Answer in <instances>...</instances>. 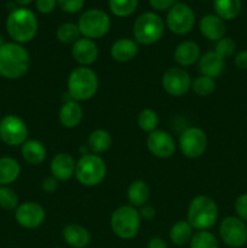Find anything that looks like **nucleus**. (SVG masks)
<instances>
[{
	"instance_id": "obj_11",
	"label": "nucleus",
	"mask_w": 247,
	"mask_h": 248,
	"mask_svg": "<svg viewBox=\"0 0 247 248\" xmlns=\"http://www.w3.org/2000/svg\"><path fill=\"white\" fill-rule=\"evenodd\" d=\"M166 23L170 31L177 35H183L193 29L195 16L190 7L183 2L174 4L170 9L166 17Z\"/></svg>"
},
{
	"instance_id": "obj_2",
	"label": "nucleus",
	"mask_w": 247,
	"mask_h": 248,
	"mask_svg": "<svg viewBox=\"0 0 247 248\" xmlns=\"http://www.w3.org/2000/svg\"><path fill=\"white\" fill-rule=\"evenodd\" d=\"M6 31L16 43H28L38 33V19L31 10L19 7L7 17Z\"/></svg>"
},
{
	"instance_id": "obj_40",
	"label": "nucleus",
	"mask_w": 247,
	"mask_h": 248,
	"mask_svg": "<svg viewBox=\"0 0 247 248\" xmlns=\"http://www.w3.org/2000/svg\"><path fill=\"white\" fill-rule=\"evenodd\" d=\"M149 4L153 9L157 11H164V10L171 9L176 4V0H149Z\"/></svg>"
},
{
	"instance_id": "obj_41",
	"label": "nucleus",
	"mask_w": 247,
	"mask_h": 248,
	"mask_svg": "<svg viewBox=\"0 0 247 248\" xmlns=\"http://www.w3.org/2000/svg\"><path fill=\"white\" fill-rule=\"evenodd\" d=\"M235 65L241 70H247V50L240 51L234 60Z\"/></svg>"
},
{
	"instance_id": "obj_19",
	"label": "nucleus",
	"mask_w": 247,
	"mask_h": 248,
	"mask_svg": "<svg viewBox=\"0 0 247 248\" xmlns=\"http://www.w3.org/2000/svg\"><path fill=\"white\" fill-rule=\"evenodd\" d=\"M225 62L219 57L215 51H210L202 55L199 61V69L201 74L205 77H210L212 79L220 77L224 72Z\"/></svg>"
},
{
	"instance_id": "obj_3",
	"label": "nucleus",
	"mask_w": 247,
	"mask_h": 248,
	"mask_svg": "<svg viewBox=\"0 0 247 248\" xmlns=\"http://www.w3.org/2000/svg\"><path fill=\"white\" fill-rule=\"evenodd\" d=\"M218 219V207L215 201L205 195H199L191 200L188 207V220L193 229L207 230Z\"/></svg>"
},
{
	"instance_id": "obj_34",
	"label": "nucleus",
	"mask_w": 247,
	"mask_h": 248,
	"mask_svg": "<svg viewBox=\"0 0 247 248\" xmlns=\"http://www.w3.org/2000/svg\"><path fill=\"white\" fill-rule=\"evenodd\" d=\"M138 126L145 132H153L159 125V116L153 109H143L138 114Z\"/></svg>"
},
{
	"instance_id": "obj_29",
	"label": "nucleus",
	"mask_w": 247,
	"mask_h": 248,
	"mask_svg": "<svg viewBox=\"0 0 247 248\" xmlns=\"http://www.w3.org/2000/svg\"><path fill=\"white\" fill-rule=\"evenodd\" d=\"M193 237V228L186 220H179L170 230V240L176 246H184Z\"/></svg>"
},
{
	"instance_id": "obj_33",
	"label": "nucleus",
	"mask_w": 247,
	"mask_h": 248,
	"mask_svg": "<svg viewBox=\"0 0 247 248\" xmlns=\"http://www.w3.org/2000/svg\"><path fill=\"white\" fill-rule=\"evenodd\" d=\"M191 89H193V91L195 92L198 96H210L211 93L215 92L216 81L212 78L201 75V77H198L193 82H191Z\"/></svg>"
},
{
	"instance_id": "obj_7",
	"label": "nucleus",
	"mask_w": 247,
	"mask_h": 248,
	"mask_svg": "<svg viewBox=\"0 0 247 248\" xmlns=\"http://www.w3.org/2000/svg\"><path fill=\"white\" fill-rule=\"evenodd\" d=\"M165 24L161 17L153 12H145L136 19L133 24V35L136 41L143 45H152L162 38Z\"/></svg>"
},
{
	"instance_id": "obj_1",
	"label": "nucleus",
	"mask_w": 247,
	"mask_h": 248,
	"mask_svg": "<svg viewBox=\"0 0 247 248\" xmlns=\"http://www.w3.org/2000/svg\"><path fill=\"white\" fill-rule=\"evenodd\" d=\"M31 58L26 48L17 43L0 45V75L6 79H19L28 72Z\"/></svg>"
},
{
	"instance_id": "obj_27",
	"label": "nucleus",
	"mask_w": 247,
	"mask_h": 248,
	"mask_svg": "<svg viewBox=\"0 0 247 248\" xmlns=\"http://www.w3.org/2000/svg\"><path fill=\"white\" fill-rule=\"evenodd\" d=\"M21 173V167L18 162L12 157H1L0 159V184L9 186L18 178Z\"/></svg>"
},
{
	"instance_id": "obj_12",
	"label": "nucleus",
	"mask_w": 247,
	"mask_h": 248,
	"mask_svg": "<svg viewBox=\"0 0 247 248\" xmlns=\"http://www.w3.org/2000/svg\"><path fill=\"white\" fill-rule=\"evenodd\" d=\"M179 147L186 157L195 159L201 156L207 148V136L201 128L189 127L179 137Z\"/></svg>"
},
{
	"instance_id": "obj_32",
	"label": "nucleus",
	"mask_w": 247,
	"mask_h": 248,
	"mask_svg": "<svg viewBox=\"0 0 247 248\" xmlns=\"http://www.w3.org/2000/svg\"><path fill=\"white\" fill-rule=\"evenodd\" d=\"M80 34L81 33L79 31V27L70 22L62 23L56 31L57 39L63 44H74L77 39H80Z\"/></svg>"
},
{
	"instance_id": "obj_17",
	"label": "nucleus",
	"mask_w": 247,
	"mask_h": 248,
	"mask_svg": "<svg viewBox=\"0 0 247 248\" xmlns=\"http://www.w3.org/2000/svg\"><path fill=\"white\" fill-rule=\"evenodd\" d=\"M75 164L72 155L67 153H60L51 161V173L57 181H69L75 174Z\"/></svg>"
},
{
	"instance_id": "obj_24",
	"label": "nucleus",
	"mask_w": 247,
	"mask_h": 248,
	"mask_svg": "<svg viewBox=\"0 0 247 248\" xmlns=\"http://www.w3.org/2000/svg\"><path fill=\"white\" fill-rule=\"evenodd\" d=\"M22 156L28 164L40 165L46 157V148L39 140H26L22 144Z\"/></svg>"
},
{
	"instance_id": "obj_18",
	"label": "nucleus",
	"mask_w": 247,
	"mask_h": 248,
	"mask_svg": "<svg viewBox=\"0 0 247 248\" xmlns=\"http://www.w3.org/2000/svg\"><path fill=\"white\" fill-rule=\"evenodd\" d=\"M200 31L206 39L212 41H218L225 35V24L217 15H206L201 18Z\"/></svg>"
},
{
	"instance_id": "obj_28",
	"label": "nucleus",
	"mask_w": 247,
	"mask_h": 248,
	"mask_svg": "<svg viewBox=\"0 0 247 248\" xmlns=\"http://www.w3.org/2000/svg\"><path fill=\"white\" fill-rule=\"evenodd\" d=\"M150 196V189L143 181H135L131 183L127 190V199L131 205L139 207L144 206Z\"/></svg>"
},
{
	"instance_id": "obj_4",
	"label": "nucleus",
	"mask_w": 247,
	"mask_h": 248,
	"mask_svg": "<svg viewBox=\"0 0 247 248\" xmlns=\"http://www.w3.org/2000/svg\"><path fill=\"white\" fill-rule=\"evenodd\" d=\"M67 85L68 93L74 101H87L98 90V78L90 68L79 67L70 73Z\"/></svg>"
},
{
	"instance_id": "obj_39",
	"label": "nucleus",
	"mask_w": 247,
	"mask_h": 248,
	"mask_svg": "<svg viewBox=\"0 0 247 248\" xmlns=\"http://www.w3.org/2000/svg\"><path fill=\"white\" fill-rule=\"evenodd\" d=\"M57 0H35L36 10L41 14H50L55 10Z\"/></svg>"
},
{
	"instance_id": "obj_23",
	"label": "nucleus",
	"mask_w": 247,
	"mask_h": 248,
	"mask_svg": "<svg viewBox=\"0 0 247 248\" xmlns=\"http://www.w3.org/2000/svg\"><path fill=\"white\" fill-rule=\"evenodd\" d=\"M82 108L77 102L69 101L62 106L60 110V121L63 127L74 128L81 123Z\"/></svg>"
},
{
	"instance_id": "obj_38",
	"label": "nucleus",
	"mask_w": 247,
	"mask_h": 248,
	"mask_svg": "<svg viewBox=\"0 0 247 248\" xmlns=\"http://www.w3.org/2000/svg\"><path fill=\"white\" fill-rule=\"evenodd\" d=\"M235 211L240 219L247 222V194H242L235 201Z\"/></svg>"
},
{
	"instance_id": "obj_9",
	"label": "nucleus",
	"mask_w": 247,
	"mask_h": 248,
	"mask_svg": "<svg viewBox=\"0 0 247 248\" xmlns=\"http://www.w3.org/2000/svg\"><path fill=\"white\" fill-rule=\"evenodd\" d=\"M220 239L227 246L240 248L247 244V225L239 217L224 218L219 227Z\"/></svg>"
},
{
	"instance_id": "obj_37",
	"label": "nucleus",
	"mask_w": 247,
	"mask_h": 248,
	"mask_svg": "<svg viewBox=\"0 0 247 248\" xmlns=\"http://www.w3.org/2000/svg\"><path fill=\"white\" fill-rule=\"evenodd\" d=\"M85 0H57L61 10L68 14H77L84 7Z\"/></svg>"
},
{
	"instance_id": "obj_43",
	"label": "nucleus",
	"mask_w": 247,
	"mask_h": 248,
	"mask_svg": "<svg viewBox=\"0 0 247 248\" xmlns=\"http://www.w3.org/2000/svg\"><path fill=\"white\" fill-rule=\"evenodd\" d=\"M139 216L140 218H143V219L145 220H150L153 219V218L155 217V210L154 207H152V206H142V210L139 211Z\"/></svg>"
},
{
	"instance_id": "obj_31",
	"label": "nucleus",
	"mask_w": 247,
	"mask_h": 248,
	"mask_svg": "<svg viewBox=\"0 0 247 248\" xmlns=\"http://www.w3.org/2000/svg\"><path fill=\"white\" fill-rule=\"evenodd\" d=\"M190 248H218V240L207 230H199L190 240Z\"/></svg>"
},
{
	"instance_id": "obj_30",
	"label": "nucleus",
	"mask_w": 247,
	"mask_h": 248,
	"mask_svg": "<svg viewBox=\"0 0 247 248\" xmlns=\"http://www.w3.org/2000/svg\"><path fill=\"white\" fill-rule=\"evenodd\" d=\"M137 6L138 0H109V9L118 17L131 16Z\"/></svg>"
},
{
	"instance_id": "obj_25",
	"label": "nucleus",
	"mask_w": 247,
	"mask_h": 248,
	"mask_svg": "<svg viewBox=\"0 0 247 248\" xmlns=\"http://www.w3.org/2000/svg\"><path fill=\"white\" fill-rule=\"evenodd\" d=\"M215 12L223 21L236 18L241 12V0H213Z\"/></svg>"
},
{
	"instance_id": "obj_16",
	"label": "nucleus",
	"mask_w": 247,
	"mask_h": 248,
	"mask_svg": "<svg viewBox=\"0 0 247 248\" xmlns=\"http://www.w3.org/2000/svg\"><path fill=\"white\" fill-rule=\"evenodd\" d=\"M72 55L79 64L85 67L96 62L98 57V47L91 39L80 38L73 44Z\"/></svg>"
},
{
	"instance_id": "obj_20",
	"label": "nucleus",
	"mask_w": 247,
	"mask_h": 248,
	"mask_svg": "<svg viewBox=\"0 0 247 248\" xmlns=\"http://www.w3.org/2000/svg\"><path fill=\"white\" fill-rule=\"evenodd\" d=\"M63 239L73 248H85L91 241V235L86 228L79 224H68L63 229Z\"/></svg>"
},
{
	"instance_id": "obj_36",
	"label": "nucleus",
	"mask_w": 247,
	"mask_h": 248,
	"mask_svg": "<svg viewBox=\"0 0 247 248\" xmlns=\"http://www.w3.org/2000/svg\"><path fill=\"white\" fill-rule=\"evenodd\" d=\"M235 50H236V44L232 38H222L220 40L217 41L216 45L215 52L219 56L222 60H227L230 56L234 55Z\"/></svg>"
},
{
	"instance_id": "obj_42",
	"label": "nucleus",
	"mask_w": 247,
	"mask_h": 248,
	"mask_svg": "<svg viewBox=\"0 0 247 248\" xmlns=\"http://www.w3.org/2000/svg\"><path fill=\"white\" fill-rule=\"evenodd\" d=\"M57 179L55 177H47L43 182V189L46 193H53L57 189Z\"/></svg>"
},
{
	"instance_id": "obj_45",
	"label": "nucleus",
	"mask_w": 247,
	"mask_h": 248,
	"mask_svg": "<svg viewBox=\"0 0 247 248\" xmlns=\"http://www.w3.org/2000/svg\"><path fill=\"white\" fill-rule=\"evenodd\" d=\"M15 1H16L18 5H21V6H26V5L31 4L33 0H15Z\"/></svg>"
},
{
	"instance_id": "obj_5",
	"label": "nucleus",
	"mask_w": 247,
	"mask_h": 248,
	"mask_svg": "<svg viewBox=\"0 0 247 248\" xmlns=\"http://www.w3.org/2000/svg\"><path fill=\"white\" fill-rule=\"evenodd\" d=\"M107 173L106 162L96 154L82 155L75 166V177L85 186H94L102 183Z\"/></svg>"
},
{
	"instance_id": "obj_22",
	"label": "nucleus",
	"mask_w": 247,
	"mask_h": 248,
	"mask_svg": "<svg viewBox=\"0 0 247 248\" xmlns=\"http://www.w3.org/2000/svg\"><path fill=\"white\" fill-rule=\"evenodd\" d=\"M138 52V45L131 39L123 38L116 40L110 47V55L118 62H128L136 57Z\"/></svg>"
},
{
	"instance_id": "obj_8",
	"label": "nucleus",
	"mask_w": 247,
	"mask_h": 248,
	"mask_svg": "<svg viewBox=\"0 0 247 248\" xmlns=\"http://www.w3.org/2000/svg\"><path fill=\"white\" fill-rule=\"evenodd\" d=\"M77 27L84 38L93 40L108 33L110 28V18L103 10L90 9L81 15Z\"/></svg>"
},
{
	"instance_id": "obj_35",
	"label": "nucleus",
	"mask_w": 247,
	"mask_h": 248,
	"mask_svg": "<svg viewBox=\"0 0 247 248\" xmlns=\"http://www.w3.org/2000/svg\"><path fill=\"white\" fill-rule=\"evenodd\" d=\"M0 207L7 211L16 210L18 207V198L16 193L7 186L0 188Z\"/></svg>"
},
{
	"instance_id": "obj_44",
	"label": "nucleus",
	"mask_w": 247,
	"mask_h": 248,
	"mask_svg": "<svg viewBox=\"0 0 247 248\" xmlns=\"http://www.w3.org/2000/svg\"><path fill=\"white\" fill-rule=\"evenodd\" d=\"M147 248H169V246L165 240L160 239V237H153L148 242Z\"/></svg>"
},
{
	"instance_id": "obj_6",
	"label": "nucleus",
	"mask_w": 247,
	"mask_h": 248,
	"mask_svg": "<svg viewBox=\"0 0 247 248\" xmlns=\"http://www.w3.org/2000/svg\"><path fill=\"white\" fill-rule=\"evenodd\" d=\"M110 227L114 234L120 239H133L140 228L139 212L132 206H121L111 215Z\"/></svg>"
},
{
	"instance_id": "obj_15",
	"label": "nucleus",
	"mask_w": 247,
	"mask_h": 248,
	"mask_svg": "<svg viewBox=\"0 0 247 248\" xmlns=\"http://www.w3.org/2000/svg\"><path fill=\"white\" fill-rule=\"evenodd\" d=\"M147 147L154 156L167 159L174 154L176 143L173 137L166 131H153L148 136Z\"/></svg>"
},
{
	"instance_id": "obj_21",
	"label": "nucleus",
	"mask_w": 247,
	"mask_h": 248,
	"mask_svg": "<svg viewBox=\"0 0 247 248\" xmlns=\"http://www.w3.org/2000/svg\"><path fill=\"white\" fill-rule=\"evenodd\" d=\"M200 60V47L194 41H183L174 50V61L182 67H188Z\"/></svg>"
},
{
	"instance_id": "obj_10",
	"label": "nucleus",
	"mask_w": 247,
	"mask_h": 248,
	"mask_svg": "<svg viewBox=\"0 0 247 248\" xmlns=\"http://www.w3.org/2000/svg\"><path fill=\"white\" fill-rule=\"evenodd\" d=\"M28 127L22 119L6 115L0 121V140L10 147H18L27 140Z\"/></svg>"
},
{
	"instance_id": "obj_13",
	"label": "nucleus",
	"mask_w": 247,
	"mask_h": 248,
	"mask_svg": "<svg viewBox=\"0 0 247 248\" xmlns=\"http://www.w3.org/2000/svg\"><path fill=\"white\" fill-rule=\"evenodd\" d=\"M162 86L169 94L179 97L191 89V79L183 68H170L162 77Z\"/></svg>"
},
{
	"instance_id": "obj_26",
	"label": "nucleus",
	"mask_w": 247,
	"mask_h": 248,
	"mask_svg": "<svg viewBox=\"0 0 247 248\" xmlns=\"http://www.w3.org/2000/svg\"><path fill=\"white\" fill-rule=\"evenodd\" d=\"M111 145V136L106 130H96L89 136L87 147L92 154L106 153Z\"/></svg>"
},
{
	"instance_id": "obj_14",
	"label": "nucleus",
	"mask_w": 247,
	"mask_h": 248,
	"mask_svg": "<svg viewBox=\"0 0 247 248\" xmlns=\"http://www.w3.org/2000/svg\"><path fill=\"white\" fill-rule=\"evenodd\" d=\"M16 222L26 229H35L45 220V211L36 202H24L16 208Z\"/></svg>"
}]
</instances>
